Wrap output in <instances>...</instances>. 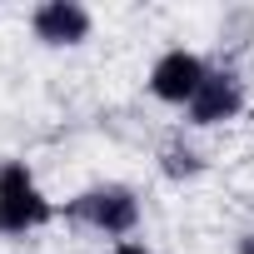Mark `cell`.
Segmentation results:
<instances>
[{
  "label": "cell",
  "instance_id": "1",
  "mask_svg": "<svg viewBox=\"0 0 254 254\" xmlns=\"http://www.w3.org/2000/svg\"><path fill=\"white\" fill-rule=\"evenodd\" d=\"M60 214H65L70 224H80V229H90V234L120 244V239H135V234H140L145 204H140L135 185L105 180V185H90V190H80L75 199H65Z\"/></svg>",
  "mask_w": 254,
  "mask_h": 254
},
{
  "label": "cell",
  "instance_id": "2",
  "mask_svg": "<svg viewBox=\"0 0 254 254\" xmlns=\"http://www.w3.org/2000/svg\"><path fill=\"white\" fill-rule=\"evenodd\" d=\"M60 219V204L45 194L40 175L25 160H0V239H25Z\"/></svg>",
  "mask_w": 254,
  "mask_h": 254
},
{
  "label": "cell",
  "instance_id": "3",
  "mask_svg": "<svg viewBox=\"0 0 254 254\" xmlns=\"http://www.w3.org/2000/svg\"><path fill=\"white\" fill-rule=\"evenodd\" d=\"M209 60L199 55V50H190V45H170L165 55H155V65H150V75H145V90H150V100H160V105H170V110H185L194 95H199V85L209 80Z\"/></svg>",
  "mask_w": 254,
  "mask_h": 254
},
{
  "label": "cell",
  "instance_id": "4",
  "mask_svg": "<svg viewBox=\"0 0 254 254\" xmlns=\"http://www.w3.org/2000/svg\"><path fill=\"white\" fill-rule=\"evenodd\" d=\"M244 110H249V90H244L239 70L214 65L209 80L199 85V95L185 105V125L190 130H219V125H234Z\"/></svg>",
  "mask_w": 254,
  "mask_h": 254
},
{
  "label": "cell",
  "instance_id": "5",
  "mask_svg": "<svg viewBox=\"0 0 254 254\" xmlns=\"http://www.w3.org/2000/svg\"><path fill=\"white\" fill-rule=\"evenodd\" d=\"M30 35L45 50H80L95 35V10L80 0H40L30 10Z\"/></svg>",
  "mask_w": 254,
  "mask_h": 254
},
{
  "label": "cell",
  "instance_id": "6",
  "mask_svg": "<svg viewBox=\"0 0 254 254\" xmlns=\"http://www.w3.org/2000/svg\"><path fill=\"white\" fill-rule=\"evenodd\" d=\"M155 170L165 175V180H175V185H185V180H199L204 175V155L185 140V135H175V140H165L160 145V155H155Z\"/></svg>",
  "mask_w": 254,
  "mask_h": 254
},
{
  "label": "cell",
  "instance_id": "7",
  "mask_svg": "<svg viewBox=\"0 0 254 254\" xmlns=\"http://www.w3.org/2000/svg\"><path fill=\"white\" fill-rule=\"evenodd\" d=\"M110 254H155L145 239H120V244H110Z\"/></svg>",
  "mask_w": 254,
  "mask_h": 254
},
{
  "label": "cell",
  "instance_id": "8",
  "mask_svg": "<svg viewBox=\"0 0 254 254\" xmlns=\"http://www.w3.org/2000/svg\"><path fill=\"white\" fill-rule=\"evenodd\" d=\"M239 254H254V229H249V234H239Z\"/></svg>",
  "mask_w": 254,
  "mask_h": 254
}]
</instances>
